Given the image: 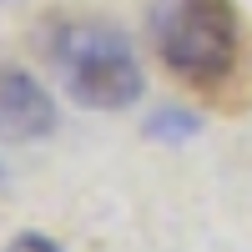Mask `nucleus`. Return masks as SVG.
Segmentation results:
<instances>
[{"label":"nucleus","mask_w":252,"mask_h":252,"mask_svg":"<svg viewBox=\"0 0 252 252\" xmlns=\"http://www.w3.org/2000/svg\"><path fill=\"white\" fill-rule=\"evenodd\" d=\"M46 51H51V66H56L61 86H66V96L76 106L126 111L146 91L131 35L106 26V20H66V26L51 31Z\"/></svg>","instance_id":"obj_1"},{"label":"nucleus","mask_w":252,"mask_h":252,"mask_svg":"<svg viewBox=\"0 0 252 252\" xmlns=\"http://www.w3.org/2000/svg\"><path fill=\"white\" fill-rule=\"evenodd\" d=\"M152 46L172 76L192 86H222L242 56L237 5L232 0H152Z\"/></svg>","instance_id":"obj_2"},{"label":"nucleus","mask_w":252,"mask_h":252,"mask_svg":"<svg viewBox=\"0 0 252 252\" xmlns=\"http://www.w3.org/2000/svg\"><path fill=\"white\" fill-rule=\"evenodd\" d=\"M56 131V101L31 71L0 66V141H46Z\"/></svg>","instance_id":"obj_3"},{"label":"nucleus","mask_w":252,"mask_h":252,"mask_svg":"<svg viewBox=\"0 0 252 252\" xmlns=\"http://www.w3.org/2000/svg\"><path fill=\"white\" fill-rule=\"evenodd\" d=\"M141 131H146V141H157V146H182V141H192L202 131V116L187 111V106H157L152 116L141 121Z\"/></svg>","instance_id":"obj_4"},{"label":"nucleus","mask_w":252,"mask_h":252,"mask_svg":"<svg viewBox=\"0 0 252 252\" xmlns=\"http://www.w3.org/2000/svg\"><path fill=\"white\" fill-rule=\"evenodd\" d=\"M5 252H66V247L51 242V237H40V232H20V237H10Z\"/></svg>","instance_id":"obj_5"},{"label":"nucleus","mask_w":252,"mask_h":252,"mask_svg":"<svg viewBox=\"0 0 252 252\" xmlns=\"http://www.w3.org/2000/svg\"><path fill=\"white\" fill-rule=\"evenodd\" d=\"M0 187H5V166H0Z\"/></svg>","instance_id":"obj_6"}]
</instances>
